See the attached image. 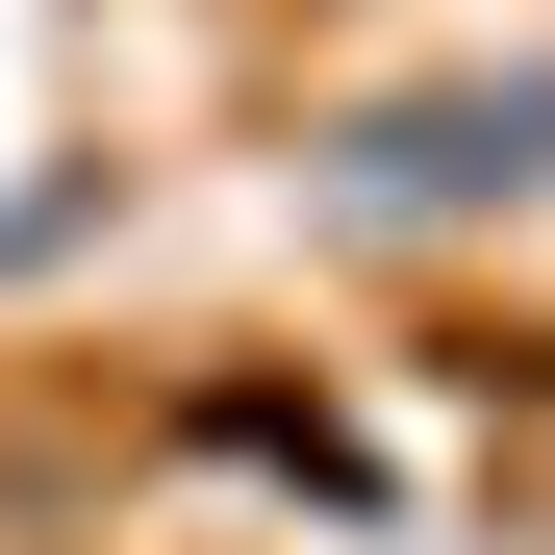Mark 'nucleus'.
I'll return each instance as SVG.
<instances>
[{
    "label": "nucleus",
    "mask_w": 555,
    "mask_h": 555,
    "mask_svg": "<svg viewBox=\"0 0 555 555\" xmlns=\"http://www.w3.org/2000/svg\"><path fill=\"white\" fill-rule=\"evenodd\" d=\"M555 177V76H480V102H379L328 152V203H379V228H429V203H530Z\"/></svg>",
    "instance_id": "obj_1"
}]
</instances>
